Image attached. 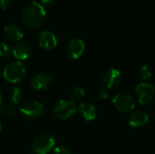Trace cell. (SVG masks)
Wrapping results in <instances>:
<instances>
[{
    "label": "cell",
    "mask_w": 155,
    "mask_h": 154,
    "mask_svg": "<svg viewBox=\"0 0 155 154\" xmlns=\"http://www.w3.org/2000/svg\"><path fill=\"white\" fill-rule=\"evenodd\" d=\"M113 104L121 113H128L134 109L135 103L133 96L127 93H118L113 98Z\"/></svg>",
    "instance_id": "cell-7"
},
{
    "label": "cell",
    "mask_w": 155,
    "mask_h": 154,
    "mask_svg": "<svg viewBox=\"0 0 155 154\" xmlns=\"http://www.w3.org/2000/svg\"><path fill=\"white\" fill-rule=\"evenodd\" d=\"M121 81V72L116 68H111L107 70L103 77L102 82L105 89H110L116 86Z\"/></svg>",
    "instance_id": "cell-10"
},
{
    "label": "cell",
    "mask_w": 155,
    "mask_h": 154,
    "mask_svg": "<svg viewBox=\"0 0 155 154\" xmlns=\"http://www.w3.org/2000/svg\"><path fill=\"white\" fill-rule=\"evenodd\" d=\"M44 111V105L35 100L26 101L20 107V113L27 119H37L42 116Z\"/></svg>",
    "instance_id": "cell-4"
},
{
    "label": "cell",
    "mask_w": 155,
    "mask_h": 154,
    "mask_svg": "<svg viewBox=\"0 0 155 154\" xmlns=\"http://www.w3.org/2000/svg\"><path fill=\"white\" fill-rule=\"evenodd\" d=\"M108 96H109V93H108V91L107 90H102L101 92H100V95H99V97H100V99H102V100H104V99H107L108 98Z\"/></svg>",
    "instance_id": "cell-23"
},
{
    "label": "cell",
    "mask_w": 155,
    "mask_h": 154,
    "mask_svg": "<svg viewBox=\"0 0 155 154\" xmlns=\"http://www.w3.org/2000/svg\"><path fill=\"white\" fill-rule=\"evenodd\" d=\"M79 113L87 122L93 121L96 117V109L94 104L90 103H82L79 106Z\"/></svg>",
    "instance_id": "cell-15"
},
{
    "label": "cell",
    "mask_w": 155,
    "mask_h": 154,
    "mask_svg": "<svg viewBox=\"0 0 155 154\" xmlns=\"http://www.w3.org/2000/svg\"><path fill=\"white\" fill-rule=\"evenodd\" d=\"M4 33L5 37L11 42H19L24 36L23 30L18 25L15 24H9L5 25L4 28Z\"/></svg>",
    "instance_id": "cell-13"
},
{
    "label": "cell",
    "mask_w": 155,
    "mask_h": 154,
    "mask_svg": "<svg viewBox=\"0 0 155 154\" xmlns=\"http://www.w3.org/2000/svg\"><path fill=\"white\" fill-rule=\"evenodd\" d=\"M154 87L151 84L145 82L140 83L135 89V96L141 105H145L151 103L154 97Z\"/></svg>",
    "instance_id": "cell-6"
},
{
    "label": "cell",
    "mask_w": 155,
    "mask_h": 154,
    "mask_svg": "<svg viewBox=\"0 0 155 154\" xmlns=\"http://www.w3.org/2000/svg\"><path fill=\"white\" fill-rule=\"evenodd\" d=\"M54 154H73L71 150L66 146H59L54 149Z\"/></svg>",
    "instance_id": "cell-21"
},
{
    "label": "cell",
    "mask_w": 155,
    "mask_h": 154,
    "mask_svg": "<svg viewBox=\"0 0 155 154\" xmlns=\"http://www.w3.org/2000/svg\"><path fill=\"white\" fill-rule=\"evenodd\" d=\"M13 54L14 56L18 60H25L27 59L32 53L31 46L25 42L18 43L14 48H13Z\"/></svg>",
    "instance_id": "cell-14"
},
{
    "label": "cell",
    "mask_w": 155,
    "mask_h": 154,
    "mask_svg": "<svg viewBox=\"0 0 155 154\" xmlns=\"http://www.w3.org/2000/svg\"><path fill=\"white\" fill-rule=\"evenodd\" d=\"M13 49L5 43H1L0 44V57L4 59H7L11 56L13 54Z\"/></svg>",
    "instance_id": "cell-19"
},
{
    "label": "cell",
    "mask_w": 155,
    "mask_h": 154,
    "mask_svg": "<svg viewBox=\"0 0 155 154\" xmlns=\"http://www.w3.org/2000/svg\"><path fill=\"white\" fill-rule=\"evenodd\" d=\"M151 76H152V69L148 65L144 64V65H143L139 69V71H138V77H139L140 80L146 81V80L150 79Z\"/></svg>",
    "instance_id": "cell-16"
},
{
    "label": "cell",
    "mask_w": 155,
    "mask_h": 154,
    "mask_svg": "<svg viewBox=\"0 0 155 154\" xmlns=\"http://www.w3.org/2000/svg\"><path fill=\"white\" fill-rule=\"evenodd\" d=\"M54 138L46 133L40 134L35 138L32 143L34 152L36 154H47L54 147Z\"/></svg>",
    "instance_id": "cell-3"
},
{
    "label": "cell",
    "mask_w": 155,
    "mask_h": 154,
    "mask_svg": "<svg viewBox=\"0 0 155 154\" xmlns=\"http://www.w3.org/2000/svg\"><path fill=\"white\" fill-rule=\"evenodd\" d=\"M149 121V115L146 112L142 110H136L132 113L129 117V124L133 128H141L147 124Z\"/></svg>",
    "instance_id": "cell-12"
},
{
    "label": "cell",
    "mask_w": 155,
    "mask_h": 154,
    "mask_svg": "<svg viewBox=\"0 0 155 154\" xmlns=\"http://www.w3.org/2000/svg\"><path fill=\"white\" fill-rule=\"evenodd\" d=\"M0 112H1L3 114H5V115H6V116H9V117L15 115V108L13 107V105H11V104H9V103L2 104V105L0 106Z\"/></svg>",
    "instance_id": "cell-20"
},
{
    "label": "cell",
    "mask_w": 155,
    "mask_h": 154,
    "mask_svg": "<svg viewBox=\"0 0 155 154\" xmlns=\"http://www.w3.org/2000/svg\"><path fill=\"white\" fill-rule=\"evenodd\" d=\"M154 121H155V115H154Z\"/></svg>",
    "instance_id": "cell-27"
},
{
    "label": "cell",
    "mask_w": 155,
    "mask_h": 154,
    "mask_svg": "<svg viewBox=\"0 0 155 154\" xmlns=\"http://www.w3.org/2000/svg\"><path fill=\"white\" fill-rule=\"evenodd\" d=\"M2 105V96H1V94H0V106Z\"/></svg>",
    "instance_id": "cell-25"
},
{
    "label": "cell",
    "mask_w": 155,
    "mask_h": 154,
    "mask_svg": "<svg viewBox=\"0 0 155 154\" xmlns=\"http://www.w3.org/2000/svg\"><path fill=\"white\" fill-rule=\"evenodd\" d=\"M85 49V44L84 41L80 38L73 37L69 40L66 47L67 54L70 58L75 60L78 59L84 52Z\"/></svg>",
    "instance_id": "cell-8"
},
{
    "label": "cell",
    "mask_w": 155,
    "mask_h": 154,
    "mask_svg": "<svg viewBox=\"0 0 155 154\" xmlns=\"http://www.w3.org/2000/svg\"><path fill=\"white\" fill-rule=\"evenodd\" d=\"M84 94H85V93H84L83 88L76 87L71 93V101H73V102H80L84 97Z\"/></svg>",
    "instance_id": "cell-18"
},
{
    "label": "cell",
    "mask_w": 155,
    "mask_h": 154,
    "mask_svg": "<svg viewBox=\"0 0 155 154\" xmlns=\"http://www.w3.org/2000/svg\"><path fill=\"white\" fill-rule=\"evenodd\" d=\"M53 84V77L48 74H38L32 80V86L36 91H45Z\"/></svg>",
    "instance_id": "cell-11"
},
{
    "label": "cell",
    "mask_w": 155,
    "mask_h": 154,
    "mask_svg": "<svg viewBox=\"0 0 155 154\" xmlns=\"http://www.w3.org/2000/svg\"><path fill=\"white\" fill-rule=\"evenodd\" d=\"M10 99L14 103H20V101L23 98V93L20 90V88L18 87H14L11 91H10Z\"/></svg>",
    "instance_id": "cell-17"
},
{
    "label": "cell",
    "mask_w": 155,
    "mask_h": 154,
    "mask_svg": "<svg viewBox=\"0 0 155 154\" xmlns=\"http://www.w3.org/2000/svg\"><path fill=\"white\" fill-rule=\"evenodd\" d=\"M37 43L39 46L45 50H52L57 45V39L51 31H42L37 36Z\"/></svg>",
    "instance_id": "cell-9"
},
{
    "label": "cell",
    "mask_w": 155,
    "mask_h": 154,
    "mask_svg": "<svg viewBox=\"0 0 155 154\" xmlns=\"http://www.w3.org/2000/svg\"><path fill=\"white\" fill-rule=\"evenodd\" d=\"M3 75L5 79L9 83L12 84L18 83L22 81L25 75V66L23 65V64L17 61L10 62L5 65Z\"/></svg>",
    "instance_id": "cell-2"
},
{
    "label": "cell",
    "mask_w": 155,
    "mask_h": 154,
    "mask_svg": "<svg viewBox=\"0 0 155 154\" xmlns=\"http://www.w3.org/2000/svg\"><path fill=\"white\" fill-rule=\"evenodd\" d=\"M45 8L36 1H31L22 11L21 18L24 25L29 28L38 27L45 18Z\"/></svg>",
    "instance_id": "cell-1"
},
{
    "label": "cell",
    "mask_w": 155,
    "mask_h": 154,
    "mask_svg": "<svg viewBox=\"0 0 155 154\" xmlns=\"http://www.w3.org/2000/svg\"><path fill=\"white\" fill-rule=\"evenodd\" d=\"M1 130H2V125H1V122H0V132H1Z\"/></svg>",
    "instance_id": "cell-26"
},
{
    "label": "cell",
    "mask_w": 155,
    "mask_h": 154,
    "mask_svg": "<svg viewBox=\"0 0 155 154\" xmlns=\"http://www.w3.org/2000/svg\"><path fill=\"white\" fill-rule=\"evenodd\" d=\"M57 0H40V4L44 6H48L54 5Z\"/></svg>",
    "instance_id": "cell-22"
},
{
    "label": "cell",
    "mask_w": 155,
    "mask_h": 154,
    "mask_svg": "<svg viewBox=\"0 0 155 154\" xmlns=\"http://www.w3.org/2000/svg\"><path fill=\"white\" fill-rule=\"evenodd\" d=\"M76 105L73 101L61 100L59 101L54 108V115L61 120H66L71 118L76 113Z\"/></svg>",
    "instance_id": "cell-5"
},
{
    "label": "cell",
    "mask_w": 155,
    "mask_h": 154,
    "mask_svg": "<svg viewBox=\"0 0 155 154\" xmlns=\"http://www.w3.org/2000/svg\"><path fill=\"white\" fill-rule=\"evenodd\" d=\"M9 5V0H0V9L5 10Z\"/></svg>",
    "instance_id": "cell-24"
}]
</instances>
